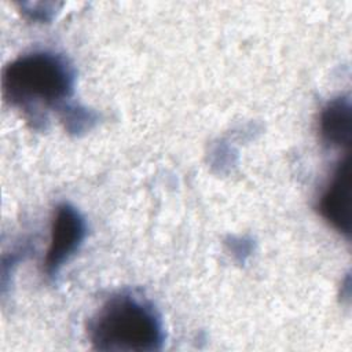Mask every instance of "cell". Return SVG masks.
<instances>
[{
    "instance_id": "cell-1",
    "label": "cell",
    "mask_w": 352,
    "mask_h": 352,
    "mask_svg": "<svg viewBox=\"0 0 352 352\" xmlns=\"http://www.w3.org/2000/svg\"><path fill=\"white\" fill-rule=\"evenodd\" d=\"M76 72L72 63L52 51H32L12 59L3 69L6 100L23 113L33 125L43 124L47 110L60 114L70 104Z\"/></svg>"
},
{
    "instance_id": "cell-2",
    "label": "cell",
    "mask_w": 352,
    "mask_h": 352,
    "mask_svg": "<svg viewBox=\"0 0 352 352\" xmlns=\"http://www.w3.org/2000/svg\"><path fill=\"white\" fill-rule=\"evenodd\" d=\"M88 337L98 351L151 352L162 348L165 331L160 312L147 298L121 292L95 312Z\"/></svg>"
},
{
    "instance_id": "cell-3",
    "label": "cell",
    "mask_w": 352,
    "mask_h": 352,
    "mask_svg": "<svg viewBox=\"0 0 352 352\" xmlns=\"http://www.w3.org/2000/svg\"><path fill=\"white\" fill-rule=\"evenodd\" d=\"M85 234L87 224L80 210L67 202L56 205L51 220L50 245L43 263L47 275H55L69 261L81 246Z\"/></svg>"
},
{
    "instance_id": "cell-4",
    "label": "cell",
    "mask_w": 352,
    "mask_h": 352,
    "mask_svg": "<svg viewBox=\"0 0 352 352\" xmlns=\"http://www.w3.org/2000/svg\"><path fill=\"white\" fill-rule=\"evenodd\" d=\"M322 217L344 235L351 234V161L345 157L336 168L319 198Z\"/></svg>"
},
{
    "instance_id": "cell-5",
    "label": "cell",
    "mask_w": 352,
    "mask_h": 352,
    "mask_svg": "<svg viewBox=\"0 0 352 352\" xmlns=\"http://www.w3.org/2000/svg\"><path fill=\"white\" fill-rule=\"evenodd\" d=\"M319 132L330 147L349 146L352 135V107L349 96L331 99L320 111Z\"/></svg>"
}]
</instances>
